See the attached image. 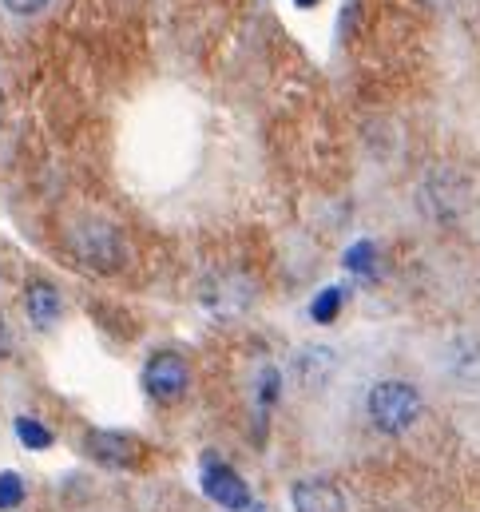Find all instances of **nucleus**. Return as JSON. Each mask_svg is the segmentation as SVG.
Here are the masks:
<instances>
[{
  "instance_id": "nucleus-1",
  "label": "nucleus",
  "mask_w": 480,
  "mask_h": 512,
  "mask_svg": "<svg viewBox=\"0 0 480 512\" xmlns=\"http://www.w3.org/2000/svg\"><path fill=\"white\" fill-rule=\"evenodd\" d=\"M365 413H369V421H373L377 433L401 437L421 417V389L413 382H401V378H385V382H377L369 389Z\"/></svg>"
},
{
  "instance_id": "nucleus-2",
  "label": "nucleus",
  "mask_w": 480,
  "mask_h": 512,
  "mask_svg": "<svg viewBox=\"0 0 480 512\" xmlns=\"http://www.w3.org/2000/svg\"><path fill=\"white\" fill-rule=\"evenodd\" d=\"M72 251L76 258L96 270V274H116L123 266V239L120 231L104 219H84L72 227Z\"/></svg>"
},
{
  "instance_id": "nucleus-3",
  "label": "nucleus",
  "mask_w": 480,
  "mask_h": 512,
  "mask_svg": "<svg viewBox=\"0 0 480 512\" xmlns=\"http://www.w3.org/2000/svg\"><path fill=\"white\" fill-rule=\"evenodd\" d=\"M143 389H147V397L159 401V405L179 401V397L191 389V366H187V358L175 354V350L151 354L147 366H143Z\"/></svg>"
},
{
  "instance_id": "nucleus-4",
  "label": "nucleus",
  "mask_w": 480,
  "mask_h": 512,
  "mask_svg": "<svg viewBox=\"0 0 480 512\" xmlns=\"http://www.w3.org/2000/svg\"><path fill=\"white\" fill-rule=\"evenodd\" d=\"M203 493L219 505V509H227V512H250V489H246V481H242L239 473L231 469V465H223L215 453H207L203 457Z\"/></svg>"
},
{
  "instance_id": "nucleus-5",
  "label": "nucleus",
  "mask_w": 480,
  "mask_h": 512,
  "mask_svg": "<svg viewBox=\"0 0 480 512\" xmlns=\"http://www.w3.org/2000/svg\"><path fill=\"white\" fill-rule=\"evenodd\" d=\"M88 453L104 465V469H131L139 461V441L116 433V429H92L88 433Z\"/></svg>"
},
{
  "instance_id": "nucleus-6",
  "label": "nucleus",
  "mask_w": 480,
  "mask_h": 512,
  "mask_svg": "<svg viewBox=\"0 0 480 512\" xmlns=\"http://www.w3.org/2000/svg\"><path fill=\"white\" fill-rule=\"evenodd\" d=\"M294 512H346V497L326 477H302L290 485Z\"/></svg>"
},
{
  "instance_id": "nucleus-7",
  "label": "nucleus",
  "mask_w": 480,
  "mask_h": 512,
  "mask_svg": "<svg viewBox=\"0 0 480 512\" xmlns=\"http://www.w3.org/2000/svg\"><path fill=\"white\" fill-rule=\"evenodd\" d=\"M334 374H338V350L334 346H306L294 358V378L302 389H322V385L334 382Z\"/></svg>"
},
{
  "instance_id": "nucleus-8",
  "label": "nucleus",
  "mask_w": 480,
  "mask_h": 512,
  "mask_svg": "<svg viewBox=\"0 0 480 512\" xmlns=\"http://www.w3.org/2000/svg\"><path fill=\"white\" fill-rule=\"evenodd\" d=\"M24 310H28V318H32L36 330H48V326L60 322L64 298H60V290H56L48 278H32L28 290H24Z\"/></svg>"
},
{
  "instance_id": "nucleus-9",
  "label": "nucleus",
  "mask_w": 480,
  "mask_h": 512,
  "mask_svg": "<svg viewBox=\"0 0 480 512\" xmlns=\"http://www.w3.org/2000/svg\"><path fill=\"white\" fill-rule=\"evenodd\" d=\"M445 370H449V378H457V382H480V342L477 338H457L453 346H449V358H445Z\"/></svg>"
},
{
  "instance_id": "nucleus-10",
  "label": "nucleus",
  "mask_w": 480,
  "mask_h": 512,
  "mask_svg": "<svg viewBox=\"0 0 480 512\" xmlns=\"http://www.w3.org/2000/svg\"><path fill=\"white\" fill-rule=\"evenodd\" d=\"M12 429H16V437H20V445L24 449H52V429L48 425H40L36 417H16L12 421Z\"/></svg>"
},
{
  "instance_id": "nucleus-11",
  "label": "nucleus",
  "mask_w": 480,
  "mask_h": 512,
  "mask_svg": "<svg viewBox=\"0 0 480 512\" xmlns=\"http://www.w3.org/2000/svg\"><path fill=\"white\" fill-rule=\"evenodd\" d=\"M28 489H24V477L16 469H4L0 473V512H16L24 505Z\"/></svg>"
},
{
  "instance_id": "nucleus-12",
  "label": "nucleus",
  "mask_w": 480,
  "mask_h": 512,
  "mask_svg": "<svg viewBox=\"0 0 480 512\" xmlns=\"http://www.w3.org/2000/svg\"><path fill=\"white\" fill-rule=\"evenodd\" d=\"M338 310H342V290H338V286H326V290L314 298L310 318H314L318 326H326V322H334V318H338Z\"/></svg>"
},
{
  "instance_id": "nucleus-13",
  "label": "nucleus",
  "mask_w": 480,
  "mask_h": 512,
  "mask_svg": "<svg viewBox=\"0 0 480 512\" xmlns=\"http://www.w3.org/2000/svg\"><path fill=\"white\" fill-rule=\"evenodd\" d=\"M278 393H282L278 370H274V366H266V370H262V378H258V405H262V409H270V405L278 401Z\"/></svg>"
},
{
  "instance_id": "nucleus-14",
  "label": "nucleus",
  "mask_w": 480,
  "mask_h": 512,
  "mask_svg": "<svg viewBox=\"0 0 480 512\" xmlns=\"http://www.w3.org/2000/svg\"><path fill=\"white\" fill-rule=\"evenodd\" d=\"M346 266H350L354 274H365V278H373V243H358V247H350V255H346Z\"/></svg>"
},
{
  "instance_id": "nucleus-15",
  "label": "nucleus",
  "mask_w": 480,
  "mask_h": 512,
  "mask_svg": "<svg viewBox=\"0 0 480 512\" xmlns=\"http://www.w3.org/2000/svg\"><path fill=\"white\" fill-rule=\"evenodd\" d=\"M8 4V12H16V16H36L40 8H48V0H4Z\"/></svg>"
},
{
  "instance_id": "nucleus-16",
  "label": "nucleus",
  "mask_w": 480,
  "mask_h": 512,
  "mask_svg": "<svg viewBox=\"0 0 480 512\" xmlns=\"http://www.w3.org/2000/svg\"><path fill=\"white\" fill-rule=\"evenodd\" d=\"M8 354H12V330H8V322L0 314V358H8Z\"/></svg>"
},
{
  "instance_id": "nucleus-17",
  "label": "nucleus",
  "mask_w": 480,
  "mask_h": 512,
  "mask_svg": "<svg viewBox=\"0 0 480 512\" xmlns=\"http://www.w3.org/2000/svg\"><path fill=\"white\" fill-rule=\"evenodd\" d=\"M250 512H274L270 505H250Z\"/></svg>"
},
{
  "instance_id": "nucleus-18",
  "label": "nucleus",
  "mask_w": 480,
  "mask_h": 512,
  "mask_svg": "<svg viewBox=\"0 0 480 512\" xmlns=\"http://www.w3.org/2000/svg\"><path fill=\"white\" fill-rule=\"evenodd\" d=\"M294 4H302V8H314V4H318V0H294Z\"/></svg>"
},
{
  "instance_id": "nucleus-19",
  "label": "nucleus",
  "mask_w": 480,
  "mask_h": 512,
  "mask_svg": "<svg viewBox=\"0 0 480 512\" xmlns=\"http://www.w3.org/2000/svg\"><path fill=\"white\" fill-rule=\"evenodd\" d=\"M0 124H4V88H0Z\"/></svg>"
}]
</instances>
